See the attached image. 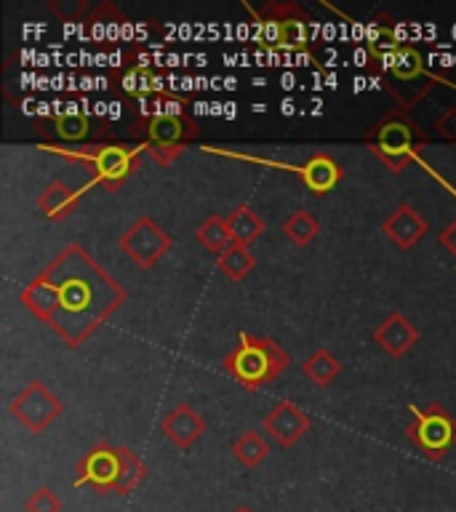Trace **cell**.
<instances>
[{
	"label": "cell",
	"mask_w": 456,
	"mask_h": 512,
	"mask_svg": "<svg viewBox=\"0 0 456 512\" xmlns=\"http://www.w3.org/2000/svg\"><path fill=\"white\" fill-rule=\"evenodd\" d=\"M318 232H320V224L310 211H296V214H291L286 222H283V235H286V238L299 248L310 246L312 238H315Z\"/></svg>",
	"instance_id": "obj_23"
},
{
	"label": "cell",
	"mask_w": 456,
	"mask_h": 512,
	"mask_svg": "<svg viewBox=\"0 0 456 512\" xmlns=\"http://www.w3.org/2000/svg\"><path fill=\"white\" fill-rule=\"evenodd\" d=\"M67 110L56 115V131L64 142H78L86 139L88 134V115L86 112L75 110V104H64Z\"/></svg>",
	"instance_id": "obj_24"
},
{
	"label": "cell",
	"mask_w": 456,
	"mask_h": 512,
	"mask_svg": "<svg viewBox=\"0 0 456 512\" xmlns=\"http://www.w3.org/2000/svg\"><path fill=\"white\" fill-rule=\"evenodd\" d=\"M120 251L139 267H152L171 251V235L150 216H139L118 240Z\"/></svg>",
	"instance_id": "obj_7"
},
{
	"label": "cell",
	"mask_w": 456,
	"mask_h": 512,
	"mask_svg": "<svg viewBox=\"0 0 456 512\" xmlns=\"http://www.w3.org/2000/svg\"><path fill=\"white\" fill-rule=\"evenodd\" d=\"M163 432H166V438L171 440L176 448H190L192 443L206 432V419H203L195 408L187 406V403H179V406L166 416Z\"/></svg>",
	"instance_id": "obj_12"
},
{
	"label": "cell",
	"mask_w": 456,
	"mask_h": 512,
	"mask_svg": "<svg viewBox=\"0 0 456 512\" xmlns=\"http://www.w3.org/2000/svg\"><path fill=\"white\" fill-rule=\"evenodd\" d=\"M432 128H435V134L440 136V139H446V142H456V107H448V110H443L435 118V123H432Z\"/></svg>",
	"instance_id": "obj_28"
},
{
	"label": "cell",
	"mask_w": 456,
	"mask_h": 512,
	"mask_svg": "<svg viewBox=\"0 0 456 512\" xmlns=\"http://www.w3.org/2000/svg\"><path fill=\"white\" fill-rule=\"evenodd\" d=\"M72 158L88 160L94 168V179L102 182L104 187H118L139 166V150L126 147V144H99V147H88V150H75Z\"/></svg>",
	"instance_id": "obj_9"
},
{
	"label": "cell",
	"mask_w": 456,
	"mask_h": 512,
	"mask_svg": "<svg viewBox=\"0 0 456 512\" xmlns=\"http://www.w3.org/2000/svg\"><path fill=\"white\" fill-rule=\"evenodd\" d=\"M256 19L270 51L296 54L299 62H312V16L299 3H267Z\"/></svg>",
	"instance_id": "obj_3"
},
{
	"label": "cell",
	"mask_w": 456,
	"mask_h": 512,
	"mask_svg": "<svg viewBox=\"0 0 456 512\" xmlns=\"http://www.w3.org/2000/svg\"><path fill=\"white\" fill-rule=\"evenodd\" d=\"M342 179V168L331 155H315L302 166V182L315 195H326Z\"/></svg>",
	"instance_id": "obj_15"
},
{
	"label": "cell",
	"mask_w": 456,
	"mask_h": 512,
	"mask_svg": "<svg viewBox=\"0 0 456 512\" xmlns=\"http://www.w3.org/2000/svg\"><path fill=\"white\" fill-rule=\"evenodd\" d=\"M384 235H390V240L400 248H414L422 235H427V222L414 206H400L395 214L382 224Z\"/></svg>",
	"instance_id": "obj_14"
},
{
	"label": "cell",
	"mask_w": 456,
	"mask_h": 512,
	"mask_svg": "<svg viewBox=\"0 0 456 512\" xmlns=\"http://www.w3.org/2000/svg\"><path fill=\"white\" fill-rule=\"evenodd\" d=\"M374 339L390 358H403L419 339V331L403 312H390L374 331Z\"/></svg>",
	"instance_id": "obj_11"
},
{
	"label": "cell",
	"mask_w": 456,
	"mask_h": 512,
	"mask_svg": "<svg viewBox=\"0 0 456 512\" xmlns=\"http://www.w3.org/2000/svg\"><path fill=\"white\" fill-rule=\"evenodd\" d=\"M78 198L80 192L72 190L70 184L64 182H51L46 187V190L40 192L38 198V206L40 211L48 216V219H64V216H70L72 211H75V206H78Z\"/></svg>",
	"instance_id": "obj_16"
},
{
	"label": "cell",
	"mask_w": 456,
	"mask_h": 512,
	"mask_svg": "<svg viewBox=\"0 0 456 512\" xmlns=\"http://www.w3.org/2000/svg\"><path fill=\"white\" fill-rule=\"evenodd\" d=\"M302 371L312 384H318V387H326V384H331L336 376H339L342 366H339V360H336L328 350H315L310 358L304 360Z\"/></svg>",
	"instance_id": "obj_19"
},
{
	"label": "cell",
	"mask_w": 456,
	"mask_h": 512,
	"mask_svg": "<svg viewBox=\"0 0 456 512\" xmlns=\"http://www.w3.org/2000/svg\"><path fill=\"white\" fill-rule=\"evenodd\" d=\"M24 510L27 512H62V499L51 491L48 486L32 491L27 499H24Z\"/></svg>",
	"instance_id": "obj_27"
},
{
	"label": "cell",
	"mask_w": 456,
	"mask_h": 512,
	"mask_svg": "<svg viewBox=\"0 0 456 512\" xmlns=\"http://www.w3.org/2000/svg\"><path fill=\"white\" fill-rule=\"evenodd\" d=\"M224 219H227V227H230L232 243H238V246H251V243L264 232L262 216L256 214L251 206H246V203L232 208Z\"/></svg>",
	"instance_id": "obj_17"
},
{
	"label": "cell",
	"mask_w": 456,
	"mask_h": 512,
	"mask_svg": "<svg viewBox=\"0 0 456 512\" xmlns=\"http://www.w3.org/2000/svg\"><path fill=\"white\" fill-rule=\"evenodd\" d=\"M195 238L203 243V246L211 251V254H224L227 248L232 246V235H230V227H227V219L222 216H208L206 222L200 224L198 232H195Z\"/></svg>",
	"instance_id": "obj_21"
},
{
	"label": "cell",
	"mask_w": 456,
	"mask_h": 512,
	"mask_svg": "<svg viewBox=\"0 0 456 512\" xmlns=\"http://www.w3.org/2000/svg\"><path fill=\"white\" fill-rule=\"evenodd\" d=\"M291 366L288 352L272 339L240 334V344L232 355H227L224 368L238 379L246 390H256L262 384L272 382L275 376L283 374Z\"/></svg>",
	"instance_id": "obj_5"
},
{
	"label": "cell",
	"mask_w": 456,
	"mask_h": 512,
	"mask_svg": "<svg viewBox=\"0 0 456 512\" xmlns=\"http://www.w3.org/2000/svg\"><path fill=\"white\" fill-rule=\"evenodd\" d=\"M392 80H400V83H416V80L424 78V64L422 56L414 46H403L395 51V59H392Z\"/></svg>",
	"instance_id": "obj_22"
},
{
	"label": "cell",
	"mask_w": 456,
	"mask_h": 512,
	"mask_svg": "<svg viewBox=\"0 0 456 512\" xmlns=\"http://www.w3.org/2000/svg\"><path fill=\"white\" fill-rule=\"evenodd\" d=\"M238 512H251V510H246V507H243V510H238Z\"/></svg>",
	"instance_id": "obj_30"
},
{
	"label": "cell",
	"mask_w": 456,
	"mask_h": 512,
	"mask_svg": "<svg viewBox=\"0 0 456 512\" xmlns=\"http://www.w3.org/2000/svg\"><path fill=\"white\" fill-rule=\"evenodd\" d=\"M62 400L48 390L43 382H30L11 403L8 411L16 422L27 427L30 432H43L56 416L62 414Z\"/></svg>",
	"instance_id": "obj_8"
},
{
	"label": "cell",
	"mask_w": 456,
	"mask_h": 512,
	"mask_svg": "<svg viewBox=\"0 0 456 512\" xmlns=\"http://www.w3.org/2000/svg\"><path fill=\"white\" fill-rule=\"evenodd\" d=\"M419 83V80H416ZM416 83H400V80H384V88L390 91V96L398 102L400 110H408V107H414L424 99V96L430 94V83L427 86H416Z\"/></svg>",
	"instance_id": "obj_25"
},
{
	"label": "cell",
	"mask_w": 456,
	"mask_h": 512,
	"mask_svg": "<svg viewBox=\"0 0 456 512\" xmlns=\"http://www.w3.org/2000/svg\"><path fill=\"white\" fill-rule=\"evenodd\" d=\"M198 134L200 128L195 120L176 118V115H158V118H150V123H147L150 144H158V147H184Z\"/></svg>",
	"instance_id": "obj_13"
},
{
	"label": "cell",
	"mask_w": 456,
	"mask_h": 512,
	"mask_svg": "<svg viewBox=\"0 0 456 512\" xmlns=\"http://www.w3.org/2000/svg\"><path fill=\"white\" fill-rule=\"evenodd\" d=\"M48 11L59 16L62 22H83L88 14H94L86 0H51Z\"/></svg>",
	"instance_id": "obj_26"
},
{
	"label": "cell",
	"mask_w": 456,
	"mask_h": 512,
	"mask_svg": "<svg viewBox=\"0 0 456 512\" xmlns=\"http://www.w3.org/2000/svg\"><path fill=\"white\" fill-rule=\"evenodd\" d=\"M216 264H219V270L227 275L230 280L240 283V280L246 278L248 272L256 267V256L251 254V248L248 246H238V243H232L224 254L216 256Z\"/></svg>",
	"instance_id": "obj_18"
},
{
	"label": "cell",
	"mask_w": 456,
	"mask_h": 512,
	"mask_svg": "<svg viewBox=\"0 0 456 512\" xmlns=\"http://www.w3.org/2000/svg\"><path fill=\"white\" fill-rule=\"evenodd\" d=\"M440 246L446 248L448 254H451L456 259V219L451 224H448L446 230L440 232Z\"/></svg>",
	"instance_id": "obj_29"
},
{
	"label": "cell",
	"mask_w": 456,
	"mask_h": 512,
	"mask_svg": "<svg viewBox=\"0 0 456 512\" xmlns=\"http://www.w3.org/2000/svg\"><path fill=\"white\" fill-rule=\"evenodd\" d=\"M123 299L126 291L78 243L56 254L54 262L22 291L24 307L72 350L86 342Z\"/></svg>",
	"instance_id": "obj_1"
},
{
	"label": "cell",
	"mask_w": 456,
	"mask_h": 512,
	"mask_svg": "<svg viewBox=\"0 0 456 512\" xmlns=\"http://www.w3.org/2000/svg\"><path fill=\"white\" fill-rule=\"evenodd\" d=\"M267 454H270V446H267V440H264L256 430H246L235 443H232V456H235L243 467H256V464H262L264 459H267Z\"/></svg>",
	"instance_id": "obj_20"
},
{
	"label": "cell",
	"mask_w": 456,
	"mask_h": 512,
	"mask_svg": "<svg viewBox=\"0 0 456 512\" xmlns=\"http://www.w3.org/2000/svg\"><path fill=\"white\" fill-rule=\"evenodd\" d=\"M411 424L406 427V438L416 451L427 459H440L456 446V419L438 403L430 406H411Z\"/></svg>",
	"instance_id": "obj_6"
},
{
	"label": "cell",
	"mask_w": 456,
	"mask_h": 512,
	"mask_svg": "<svg viewBox=\"0 0 456 512\" xmlns=\"http://www.w3.org/2000/svg\"><path fill=\"white\" fill-rule=\"evenodd\" d=\"M142 478L144 464L123 446H94L78 464V486H91L102 494H131Z\"/></svg>",
	"instance_id": "obj_2"
},
{
	"label": "cell",
	"mask_w": 456,
	"mask_h": 512,
	"mask_svg": "<svg viewBox=\"0 0 456 512\" xmlns=\"http://www.w3.org/2000/svg\"><path fill=\"white\" fill-rule=\"evenodd\" d=\"M368 150L374 152L376 158L382 160L384 166L390 168L392 174H398L416 158V152L427 144V134L416 120L406 115V110H392L384 115L374 126V131L366 136Z\"/></svg>",
	"instance_id": "obj_4"
},
{
	"label": "cell",
	"mask_w": 456,
	"mask_h": 512,
	"mask_svg": "<svg viewBox=\"0 0 456 512\" xmlns=\"http://www.w3.org/2000/svg\"><path fill=\"white\" fill-rule=\"evenodd\" d=\"M262 427L280 448H291L304 432L310 430V416L291 400H278V406L264 416Z\"/></svg>",
	"instance_id": "obj_10"
}]
</instances>
